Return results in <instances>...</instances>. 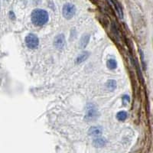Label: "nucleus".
<instances>
[{
    "label": "nucleus",
    "mask_w": 153,
    "mask_h": 153,
    "mask_svg": "<svg viewBox=\"0 0 153 153\" xmlns=\"http://www.w3.org/2000/svg\"><path fill=\"white\" fill-rule=\"evenodd\" d=\"M31 19L32 23L36 26H42L48 21L49 16L47 11L41 9H36L32 12Z\"/></svg>",
    "instance_id": "obj_1"
},
{
    "label": "nucleus",
    "mask_w": 153,
    "mask_h": 153,
    "mask_svg": "<svg viewBox=\"0 0 153 153\" xmlns=\"http://www.w3.org/2000/svg\"><path fill=\"white\" fill-rule=\"evenodd\" d=\"M63 15L65 19H71L75 15L76 12V8L71 3H67L64 5L62 9Z\"/></svg>",
    "instance_id": "obj_2"
},
{
    "label": "nucleus",
    "mask_w": 153,
    "mask_h": 153,
    "mask_svg": "<svg viewBox=\"0 0 153 153\" xmlns=\"http://www.w3.org/2000/svg\"><path fill=\"white\" fill-rule=\"evenodd\" d=\"M25 44L30 49H35L39 44V39L35 34H29L25 38Z\"/></svg>",
    "instance_id": "obj_3"
},
{
    "label": "nucleus",
    "mask_w": 153,
    "mask_h": 153,
    "mask_svg": "<svg viewBox=\"0 0 153 153\" xmlns=\"http://www.w3.org/2000/svg\"><path fill=\"white\" fill-rule=\"evenodd\" d=\"M54 44L56 48L58 49H61L64 48L65 45V38L64 35L60 34V35H57L54 40Z\"/></svg>",
    "instance_id": "obj_4"
},
{
    "label": "nucleus",
    "mask_w": 153,
    "mask_h": 153,
    "mask_svg": "<svg viewBox=\"0 0 153 153\" xmlns=\"http://www.w3.org/2000/svg\"><path fill=\"white\" fill-rule=\"evenodd\" d=\"M97 116V110L96 109V108L93 106H89L87 110V115L86 119L88 121L93 120L95 119Z\"/></svg>",
    "instance_id": "obj_5"
},
{
    "label": "nucleus",
    "mask_w": 153,
    "mask_h": 153,
    "mask_svg": "<svg viewBox=\"0 0 153 153\" xmlns=\"http://www.w3.org/2000/svg\"><path fill=\"white\" fill-rule=\"evenodd\" d=\"M103 129L101 126H92V127L89 130L88 134L91 136L95 137H100L102 135Z\"/></svg>",
    "instance_id": "obj_6"
},
{
    "label": "nucleus",
    "mask_w": 153,
    "mask_h": 153,
    "mask_svg": "<svg viewBox=\"0 0 153 153\" xmlns=\"http://www.w3.org/2000/svg\"><path fill=\"white\" fill-rule=\"evenodd\" d=\"M89 56V53L88 52H87V51H84V52H82L81 54H80L79 55L77 56L76 58V60H75V62L76 64H81V63H83L84 61L88 58Z\"/></svg>",
    "instance_id": "obj_7"
},
{
    "label": "nucleus",
    "mask_w": 153,
    "mask_h": 153,
    "mask_svg": "<svg viewBox=\"0 0 153 153\" xmlns=\"http://www.w3.org/2000/svg\"><path fill=\"white\" fill-rule=\"evenodd\" d=\"M106 145V140L103 138L101 137H97V139L93 140V146L98 148H101Z\"/></svg>",
    "instance_id": "obj_8"
},
{
    "label": "nucleus",
    "mask_w": 153,
    "mask_h": 153,
    "mask_svg": "<svg viewBox=\"0 0 153 153\" xmlns=\"http://www.w3.org/2000/svg\"><path fill=\"white\" fill-rule=\"evenodd\" d=\"M90 40V35H84L83 37L81 38V39L80 40V48H84L87 45Z\"/></svg>",
    "instance_id": "obj_9"
},
{
    "label": "nucleus",
    "mask_w": 153,
    "mask_h": 153,
    "mask_svg": "<svg viewBox=\"0 0 153 153\" xmlns=\"http://www.w3.org/2000/svg\"><path fill=\"white\" fill-rule=\"evenodd\" d=\"M111 2H112V3L113 4L114 7H115V9H116V12H117V14L119 15V16L120 17L121 19H123V9H122L120 5H119V4L116 1H115V0H112Z\"/></svg>",
    "instance_id": "obj_10"
},
{
    "label": "nucleus",
    "mask_w": 153,
    "mask_h": 153,
    "mask_svg": "<svg viewBox=\"0 0 153 153\" xmlns=\"http://www.w3.org/2000/svg\"><path fill=\"white\" fill-rule=\"evenodd\" d=\"M107 67L110 70H114L116 69L117 67V63L114 59H109L107 60Z\"/></svg>",
    "instance_id": "obj_11"
},
{
    "label": "nucleus",
    "mask_w": 153,
    "mask_h": 153,
    "mask_svg": "<svg viewBox=\"0 0 153 153\" xmlns=\"http://www.w3.org/2000/svg\"><path fill=\"white\" fill-rule=\"evenodd\" d=\"M107 87L108 90L110 91H114L116 87V81H114V80H109L108 81L107 84Z\"/></svg>",
    "instance_id": "obj_12"
},
{
    "label": "nucleus",
    "mask_w": 153,
    "mask_h": 153,
    "mask_svg": "<svg viewBox=\"0 0 153 153\" xmlns=\"http://www.w3.org/2000/svg\"><path fill=\"white\" fill-rule=\"evenodd\" d=\"M116 118L119 121H124L127 118V113L125 111H119L116 114Z\"/></svg>",
    "instance_id": "obj_13"
},
{
    "label": "nucleus",
    "mask_w": 153,
    "mask_h": 153,
    "mask_svg": "<svg viewBox=\"0 0 153 153\" xmlns=\"http://www.w3.org/2000/svg\"><path fill=\"white\" fill-rule=\"evenodd\" d=\"M123 103H124V104H126V103H130V97H129L128 95H124L123 97Z\"/></svg>",
    "instance_id": "obj_14"
}]
</instances>
